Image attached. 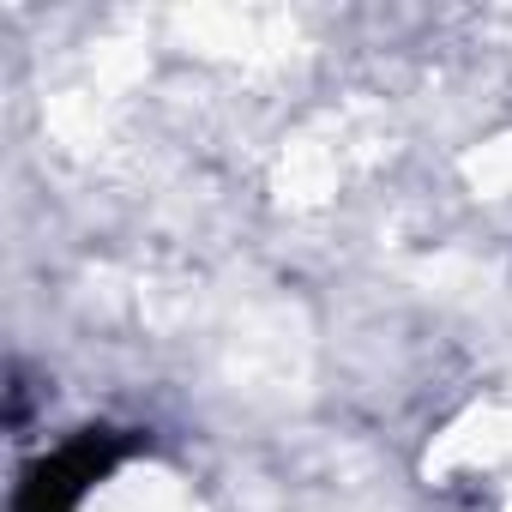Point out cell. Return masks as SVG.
<instances>
[{
	"label": "cell",
	"mask_w": 512,
	"mask_h": 512,
	"mask_svg": "<svg viewBox=\"0 0 512 512\" xmlns=\"http://www.w3.org/2000/svg\"><path fill=\"white\" fill-rule=\"evenodd\" d=\"M139 440L121 428H79L67 446H55L49 458H37L19 482L13 512H79V500L133 452Z\"/></svg>",
	"instance_id": "6da1fadb"
}]
</instances>
